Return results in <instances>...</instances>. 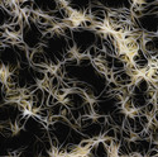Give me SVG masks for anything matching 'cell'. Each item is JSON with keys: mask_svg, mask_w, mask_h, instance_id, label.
Here are the masks:
<instances>
[{"mask_svg": "<svg viewBox=\"0 0 158 157\" xmlns=\"http://www.w3.org/2000/svg\"><path fill=\"white\" fill-rule=\"evenodd\" d=\"M94 123H95V117H89V115H84L80 118V120H78V124H80L81 129L86 128V127H90Z\"/></svg>", "mask_w": 158, "mask_h": 157, "instance_id": "obj_1", "label": "cell"}, {"mask_svg": "<svg viewBox=\"0 0 158 157\" xmlns=\"http://www.w3.org/2000/svg\"><path fill=\"white\" fill-rule=\"evenodd\" d=\"M93 65V60L89 57V55H85V56H81L78 57V66L80 67H90V66Z\"/></svg>", "mask_w": 158, "mask_h": 157, "instance_id": "obj_2", "label": "cell"}, {"mask_svg": "<svg viewBox=\"0 0 158 157\" xmlns=\"http://www.w3.org/2000/svg\"><path fill=\"white\" fill-rule=\"evenodd\" d=\"M101 52L102 51H100L99 48H96L95 46H91L89 48V51H87V55H89V57L91 60H98L100 57V55H101Z\"/></svg>", "mask_w": 158, "mask_h": 157, "instance_id": "obj_3", "label": "cell"}, {"mask_svg": "<svg viewBox=\"0 0 158 157\" xmlns=\"http://www.w3.org/2000/svg\"><path fill=\"white\" fill-rule=\"evenodd\" d=\"M61 112H62V101L58 103L57 105H54V106L50 108L51 117H59V115H61Z\"/></svg>", "mask_w": 158, "mask_h": 157, "instance_id": "obj_4", "label": "cell"}, {"mask_svg": "<svg viewBox=\"0 0 158 157\" xmlns=\"http://www.w3.org/2000/svg\"><path fill=\"white\" fill-rule=\"evenodd\" d=\"M58 103H61V100H59L54 94H51L50 98H48V100H47V106H48V108H52V106H54V105H57Z\"/></svg>", "mask_w": 158, "mask_h": 157, "instance_id": "obj_5", "label": "cell"}, {"mask_svg": "<svg viewBox=\"0 0 158 157\" xmlns=\"http://www.w3.org/2000/svg\"><path fill=\"white\" fill-rule=\"evenodd\" d=\"M139 122H141L142 125L147 129L149 127V124H150V122H152V118H149L148 115H141V117H139Z\"/></svg>", "mask_w": 158, "mask_h": 157, "instance_id": "obj_6", "label": "cell"}, {"mask_svg": "<svg viewBox=\"0 0 158 157\" xmlns=\"http://www.w3.org/2000/svg\"><path fill=\"white\" fill-rule=\"evenodd\" d=\"M95 122L99 123L100 125H105L108 123V117L106 115H98V117H95Z\"/></svg>", "mask_w": 158, "mask_h": 157, "instance_id": "obj_7", "label": "cell"}, {"mask_svg": "<svg viewBox=\"0 0 158 157\" xmlns=\"http://www.w3.org/2000/svg\"><path fill=\"white\" fill-rule=\"evenodd\" d=\"M137 138H139V140H150L152 136H150L149 132H148L147 129H145V131H144V132H142V133L139 134V136H137Z\"/></svg>", "mask_w": 158, "mask_h": 157, "instance_id": "obj_8", "label": "cell"}, {"mask_svg": "<svg viewBox=\"0 0 158 157\" xmlns=\"http://www.w3.org/2000/svg\"><path fill=\"white\" fill-rule=\"evenodd\" d=\"M46 77H47V80H52V78H54L56 77V72H54L53 70H48L47 72H46Z\"/></svg>", "mask_w": 158, "mask_h": 157, "instance_id": "obj_9", "label": "cell"}, {"mask_svg": "<svg viewBox=\"0 0 158 157\" xmlns=\"http://www.w3.org/2000/svg\"><path fill=\"white\" fill-rule=\"evenodd\" d=\"M102 142H104V144H105V146H106L109 149L113 147V140H111V138H104V140H102Z\"/></svg>", "mask_w": 158, "mask_h": 157, "instance_id": "obj_10", "label": "cell"}, {"mask_svg": "<svg viewBox=\"0 0 158 157\" xmlns=\"http://www.w3.org/2000/svg\"><path fill=\"white\" fill-rule=\"evenodd\" d=\"M152 82H153V81H152ZM153 84H154V86H156V89L158 90V80H157V81H154Z\"/></svg>", "mask_w": 158, "mask_h": 157, "instance_id": "obj_11", "label": "cell"}, {"mask_svg": "<svg viewBox=\"0 0 158 157\" xmlns=\"http://www.w3.org/2000/svg\"><path fill=\"white\" fill-rule=\"evenodd\" d=\"M157 35H158V31H157Z\"/></svg>", "mask_w": 158, "mask_h": 157, "instance_id": "obj_12", "label": "cell"}]
</instances>
